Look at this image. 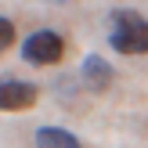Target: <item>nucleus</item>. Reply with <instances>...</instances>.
Listing matches in <instances>:
<instances>
[{"label":"nucleus","instance_id":"nucleus-1","mask_svg":"<svg viewBox=\"0 0 148 148\" xmlns=\"http://www.w3.org/2000/svg\"><path fill=\"white\" fill-rule=\"evenodd\" d=\"M108 43L119 54H148V18L130 7H116L108 14Z\"/></svg>","mask_w":148,"mask_h":148},{"label":"nucleus","instance_id":"nucleus-2","mask_svg":"<svg viewBox=\"0 0 148 148\" xmlns=\"http://www.w3.org/2000/svg\"><path fill=\"white\" fill-rule=\"evenodd\" d=\"M62 54H65V40L51 29H40V33L22 40V58L29 65H54V62H62Z\"/></svg>","mask_w":148,"mask_h":148},{"label":"nucleus","instance_id":"nucleus-3","mask_svg":"<svg viewBox=\"0 0 148 148\" xmlns=\"http://www.w3.org/2000/svg\"><path fill=\"white\" fill-rule=\"evenodd\" d=\"M36 98H40V90H36V83H29V79H0V112H22V108H33Z\"/></svg>","mask_w":148,"mask_h":148},{"label":"nucleus","instance_id":"nucleus-4","mask_svg":"<svg viewBox=\"0 0 148 148\" xmlns=\"http://www.w3.org/2000/svg\"><path fill=\"white\" fill-rule=\"evenodd\" d=\"M79 76H83V83L90 87V90H108V87H112V79H116V69H112L101 54H87Z\"/></svg>","mask_w":148,"mask_h":148},{"label":"nucleus","instance_id":"nucleus-5","mask_svg":"<svg viewBox=\"0 0 148 148\" xmlns=\"http://www.w3.org/2000/svg\"><path fill=\"white\" fill-rule=\"evenodd\" d=\"M36 148H83V145H79L76 134H69L62 127H40L36 130Z\"/></svg>","mask_w":148,"mask_h":148},{"label":"nucleus","instance_id":"nucleus-6","mask_svg":"<svg viewBox=\"0 0 148 148\" xmlns=\"http://www.w3.org/2000/svg\"><path fill=\"white\" fill-rule=\"evenodd\" d=\"M14 40H18L14 22H11V18H0V54H4L7 47H14Z\"/></svg>","mask_w":148,"mask_h":148},{"label":"nucleus","instance_id":"nucleus-7","mask_svg":"<svg viewBox=\"0 0 148 148\" xmlns=\"http://www.w3.org/2000/svg\"><path fill=\"white\" fill-rule=\"evenodd\" d=\"M51 4H69V0H51Z\"/></svg>","mask_w":148,"mask_h":148}]
</instances>
